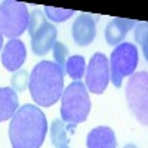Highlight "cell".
Returning <instances> with one entry per match:
<instances>
[{
	"instance_id": "cell-3",
	"label": "cell",
	"mask_w": 148,
	"mask_h": 148,
	"mask_svg": "<svg viewBox=\"0 0 148 148\" xmlns=\"http://www.w3.org/2000/svg\"><path fill=\"white\" fill-rule=\"evenodd\" d=\"M90 113V98L86 86L77 80L70 83L61 95V120L70 125H79Z\"/></svg>"
},
{
	"instance_id": "cell-16",
	"label": "cell",
	"mask_w": 148,
	"mask_h": 148,
	"mask_svg": "<svg viewBox=\"0 0 148 148\" xmlns=\"http://www.w3.org/2000/svg\"><path fill=\"white\" fill-rule=\"evenodd\" d=\"M45 15L52 22H65L68 18L74 15V9H64V8H53V6H45Z\"/></svg>"
},
{
	"instance_id": "cell-17",
	"label": "cell",
	"mask_w": 148,
	"mask_h": 148,
	"mask_svg": "<svg viewBox=\"0 0 148 148\" xmlns=\"http://www.w3.org/2000/svg\"><path fill=\"white\" fill-rule=\"evenodd\" d=\"M28 82H30L28 71L27 70H18L10 77V88L16 93H21L25 89H28Z\"/></svg>"
},
{
	"instance_id": "cell-14",
	"label": "cell",
	"mask_w": 148,
	"mask_h": 148,
	"mask_svg": "<svg viewBox=\"0 0 148 148\" xmlns=\"http://www.w3.org/2000/svg\"><path fill=\"white\" fill-rule=\"evenodd\" d=\"M76 125H65V121H62L61 119H55L51 125V129H49V133H51V141L53 144V147L61 148L65 147L70 142V136H68V130L74 129Z\"/></svg>"
},
{
	"instance_id": "cell-7",
	"label": "cell",
	"mask_w": 148,
	"mask_h": 148,
	"mask_svg": "<svg viewBox=\"0 0 148 148\" xmlns=\"http://www.w3.org/2000/svg\"><path fill=\"white\" fill-rule=\"evenodd\" d=\"M110 83V64L108 58L101 53L96 52L89 64L86 65V73H84V86L88 92L101 95L105 92L107 86Z\"/></svg>"
},
{
	"instance_id": "cell-6",
	"label": "cell",
	"mask_w": 148,
	"mask_h": 148,
	"mask_svg": "<svg viewBox=\"0 0 148 148\" xmlns=\"http://www.w3.org/2000/svg\"><path fill=\"white\" fill-rule=\"evenodd\" d=\"M148 74L147 71H141L132 74L126 84V99L130 111L141 125H147V107H148Z\"/></svg>"
},
{
	"instance_id": "cell-2",
	"label": "cell",
	"mask_w": 148,
	"mask_h": 148,
	"mask_svg": "<svg viewBox=\"0 0 148 148\" xmlns=\"http://www.w3.org/2000/svg\"><path fill=\"white\" fill-rule=\"evenodd\" d=\"M64 74L53 61H40L33 68L28 82L33 101L46 108L55 105L64 92Z\"/></svg>"
},
{
	"instance_id": "cell-10",
	"label": "cell",
	"mask_w": 148,
	"mask_h": 148,
	"mask_svg": "<svg viewBox=\"0 0 148 148\" xmlns=\"http://www.w3.org/2000/svg\"><path fill=\"white\" fill-rule=\"evenodd\" d=\"M56 37H58L56 27L47 21L34 36H31V51H33V53L37 55V56L46 55L53 47V45L56 43Z\"/></svg>"
},
{
	"instance_id": "cell-11",
	"label": "cell",
	"mask_w": 148,
	"mask_h": 148,
	"mask_svg": "<svg viewBox=\"0 0 148 148\" xmlns=\"http://www.w3.org/2000/svg\"><path fill=\"white\" fill-rule=\"evenodd\" d=\"M136 25V21L133 19H127V18H114L111 19L104 31L105 40L110 46H117L125 40L126 34L129 33L130 28H133Z\"/></svg>"
},
{
	"instance_id": "cell-13",
	"label": "cell",
	"mask_w": 148,
	"mask_h": 148,
	"mask_svg": "<svg viewBox=\"0 0 148 148\" xmlns=\"http://www.w3.org/2000/svg\"><path fill=\"white\" fill-rule=\"evenodd\" d=\"M19 108L18 93L12 88H0V123L10 120Z\"/></svg>"
},
{
	"instance_id": "cell-12",
	"label": "cell",
	"mask_w": 148,
	"mask_h": 148,
	"mask_svg": "<svg viewBox=\"0 0 148 148\" xmlns=\"http://www.w3.org/2000/svg\"><path fill=\"white\" fill-rule=\"evenodd\" d=\"M88 148H117L114 130L108 126H98L88 133L86 138Z\"/></svg>"
},
{
	"instance_id": "cell-20",
	"label": "cell",
	"mask_w": 148,
	"mask_h": 148,
	"mask_svg": "<svg viewBox=\"0 0 148 148\" xmlns=\"http://www.w3.org/2000/svg\"><path fill=\"white\" fill-rule=\"evenodd\" d=\"M147 22H138L135 27V40L142 47V55L147 59L148 58V51H147V42H148V31H147Z\"/></svg>"
},
{
	"instance_id": "cell-1",
	"label": "cell",
	"mask_w": 148,
	"mask_h": 148,
	"mask_svg": "<svg viewBox=\"0 0 148 148\" xmlns=\"http://www.w3.org/2000/svg\"><path fill=\"white\" fill-rule=\"evenodd\" d=\"M47 135L45 113L34 104H25L10 119L9 141L12 148H40Z\"/></svg>"
},
{
	"instance_id": "cell-21",
	"label": "cell",
	"mask_w": 148,
	"mask_h": 148,
	"mask_svg": "<svg viewBox=\"0 0 148 148\" xmlns=\"http://www.w3.org/2000/svg\"><path fill=\"white\" fill-rule=\"evenodd\" d=\"M0 51H3V34L0 33Z\"/></svg>"
},
{
	"instance_id": "cell-9",
	"label": "cell",
	"mask_w": 148,
	"mask_h": 148,
	"mask_svg": "<svg viewBox=\"0 0 148 148\" xmlns=\"http://www.w3.org/2000/svg\"><path fill=\"white\" fill-rule=\"evenodd\" d=\"M27 59V49L22 40L19 39H12L9 40L2 51V64L8 71L15 73L21 70Z\"/></svg>"
},
{
	"instance_id": "cell-23",
	"label": "cell",
	"mask_w": 148,
	"mask_h": 148,
	"mask_svg": "<svg viewBox=\"0 0 148 148\" xmlns=\"http://www.w3.org/2000/svg\"><path fill=\"white\" fill-rule=\"evenodd\" d=\"M61 148H70V147H68V145H65V147H61Z\"/></svg>"
},
{
	"instance_id": "cell-19",
	"label": "cell",
	"mask_w": 148,
	"mask_h": 148,
	"mask_svg": "<svg viewBox=\"0 0 148 148\" xmlns=\"http://www.w3.org/2000/svg\"><path fill=\"white\" fill-rule=\"evenodd\" d=\"M53 62L65 73V64H67V59H68V49L64 43L61 42H56L53 45Z\"/></svg>"
},
{
	"instance_id": "cell-5",
	"label": "cell",
	"mask_w": 148,
	"mask_h": 148,
	"mask_svg": "<svg viewBox=\"0 0 148 148\" xmlns=\"http://www.w3.org/2000/svg\"><path fill=\"white\" fill-rule=\"evenodd\" d=\"M27 5L15 0H5L0 3V33L9 40L18 37L28 28Z\"/></svg>"
},
{
	"instance_id": "cell-18",
	"label": "cell",
	"mask_w": 148,
	"mask_h": 148,
	"mask_svg": "<svg viewBox=\"0 0 148 148\" xmlns=\"http://www.w3.org/2000/svg\"><path fill=\"white\" fill-rule=\"evenodd\" d=\"M47 22V18L45 15V12L40 9H34L33 12H30V18H28V34L30 37L34 36L37 31H39L45 24Z\"/></svg>"
},
{
	"instance_id": "cell-4",
	"label": "cell",
	"mask_w": 148,
	"mask_h": 148,
	"mask_svg": "<svg viewBox=\"0 0 148 148\" xmlns=\"http://www.w3.org/2000/svg\"><path fill=\"white\" fill-rule=\"evenodd\" d=\"M138 47L133 43H120L114 47L108 59L110 64V82L114 84V88H121L123 79L129 77L135 73L138 65Z\"/></svg>"
},
{
	"instance_id": "cell-22",
	"label": "cell",
	"mask_w": 148,
	"mask_h": 148,
	"mask_svg": "<svg viewBox=\"0 0 148 148\" xmlns=\"http://www.w3.org/2000/svg\"><path fill=\"white\" fill-rule=\"evenodd\" d=\"M123 148H136V145H135V144H126Z\"/></svg>"
},
{
	"instance_id": "cell-15",
	"label": "cell",
	"mask_w": 148,
	"mask_h": 148,
	"mask_svg": "<svg viewBox=\"0 0 148 148\" xmlns=\"http://www.w3.org/2000/svg\"><path fill=\"white\" fill-rule=\"evenodd\" d=\"M65 73L71 79H74V82L80 80L86 73V61H84V58L82 55L68 56L67 64H65Z\"/></svg>"
},
{
	"instance_id": "cell-8",
	"label": "cell",
	"mask_w": 148,
	"mask_h": 148,
	"mask_svg": "<svg viewBox=\"0 0 148 148\" xmlns=\"http://www.w3.org/2000/svg\"><path fill=\"white\" fill-rule=\"evenodd\" d=\"M96 21L90 14H80L79 18L74 19L71 27L73 40L77 46H89L96 37Z\"/></svg>"
}]
</instances>
